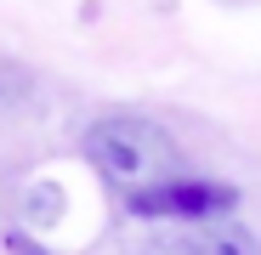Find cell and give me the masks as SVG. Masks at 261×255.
<instances>
[{
  "instance_id": "obj_3",
  "label": "cell",
  "mask_w": 261,
  "mask_h": 255,
  "mask_svg": "<svg viewBox=\"0 0 261 255\" xmlns=\"http://www.w3.org/2000/svg\"><path fill=\"white\" fill-rule=\"evenodd\" d=\"M165 255H261V238L244 227H216V221H193L188 238L165 244Z\"/></svg>"
},
{
  "instance_id": "obj_2",
  "label": "cell",
  "mask_w": 261,
  "mask_h": 255,
  "mask_svg": "<svg viewBox=\"0 0 261 255\" xmlns=\"http://www.w3.org/2000/svg\"><path fill=\"white\" fill-rule=\"evenodd\" d=\"M137 216H153V221H222L233 216V204H239V187L227 182H204V176H170L137 199H125Z\"/></svg>"
},
{
  "instance_id": "obj_1",
  "label": "cell",
  "mask_w": 261,
  "mask_h": 255,
  "mask_svg": "<svg viewBox=\"0 0 261 255\" xmlns=\"http://www.w3.org/2000/svg\"><path fill=\"white\" fill-rule=\"evenodd\" d=\"M80 153H85V164H91L119 199H137V193H148V187H159L170 176H182L176 136H170L165 125L142 119V114H108V119H97L91 131H85Z\"/></svg>"
}]
</instances>
